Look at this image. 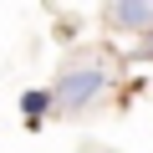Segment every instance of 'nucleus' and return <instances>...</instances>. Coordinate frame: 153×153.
Listing matches in <instances>:
<instances>
[{
	"label": "nucleus",
	"instance_id": "f257e3e1",
	"mask_svg": "<svg viewBox=\"0 0 153 153\" xmlns=\"http://www.w3.org/2000/svg\"><path fill=\"white\" fill-rule=\"evenodd\" d=\"M97 92H102V71H97V66H71V71H61L51 102L66 107V112H76V107H87Z\"/></svg>",
	"mask_w": 153,
	"mask_h": 153
},
{
	"label": "nucleus",
	"instance_id": "f03ea898",
	"mask_svg": "<svg viewBox=\"0 0 153 153\" xmlns=\"http://www.w3.org/2000/svg\"><path fill=\"white\" fill-rule=\"evenodd\" d=\"M107 16H112L117 26H148V21H153V5H138V0H123V5H112Z\"/></svg>",
	"mask_w": 153,
	"mask_h": 153
},
{
	"label": "nucleus",
	"instance_id": "7ed1b4c3",
	"mask_svg": "<svg viewBox=\"0 0 153 153\" xmlns=\"http://www.w3.org/2000/svg\"><path fill=\"white\" fill-rule=\"evenodd\" d=\"M21 107H26V117L36 123V117H41V112L51 107V92H26V97H21Z\"/></svg>",
	"mask_w": 153,
	"mask_h": 153
},
{
	"label": "nucleus",
	"instance_id": "20e7f679",
	"mask_svg": "<svg viewBox=\"0 0 153 153\" xmlns=\"http://www.w3.org/2000/svg\"><path fill=\"white\" fill-rule=\"evenodd\" d=\"M148 51H153V36H148Z\"/></svg>",
	"mask_w": 153,
	"mask_h": 153
}]
</instances>
